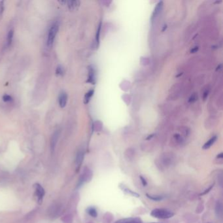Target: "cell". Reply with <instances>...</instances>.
<instances>
[{"instance_id":"cell-31","label":"cell","mask_w":223,"mask_h":223,"mask_svg":"<svg viewBox=\"0 0 223 223\" xmlns=\"http://www.w3.org/2000/svg\"><path fill=\"white\" fill-rule=\"evenodd\" d=\"M221 66H222V65H220L219 66V67H217V70H221Z\"/></svg>"},{"instance_id":"cell-16","label":"cell","mask_w":223,"mask_h":223,"mask_svg":"<svg viewBox=\"0 0 223 223\" xmlns=\"http://www.w3.org/2000/svg\"><path fill=\"white\" fill-rule=\"evenodd\" d=\"M147 197L149 198L150 200L155 201H161L164 199V196H157V195H151V194H146Z\"/></svg>"},{"instance_id":"cell-26","label":"cell","mask_w":223,"mask_h":223,"mask_svg":"<svg viewBox=\"0 0 223 223\" xmlns=\"http://www.w3.org/2000/svg\"><path fill=\"white\" fill-rule=\"evenodd\" d=\"M208 94H209V90H206V91L204 92V95H203V99H204V100H206V98H207V96H208Z\"/></svg>"},{"instance_id":"cell-32","label":"cell","mask_w":223,"mask_h":223,"mask_svg":"<svg viewBox=\"0 0 223 223\" xmlns=\"http://www.w3.org/2000/svg\"><path fill=\"white\" fill-rule=\"evenodd\" d=\"M153 223H155V222H153Z\"/></svg>"},{"instance_id":"cell-25","label":"cell","mask_w":223,"mask_h":223,"mask_svg":"<svg viewBox=\"0 0 223 223\" xmlns=\"http://www.w3.org/2000/svg\"><path fill=\"white\" fill-rule=\"evenodd\" d=\"M140 179H141V183H142L143 186H147V182L146 179H145L143 176H140Z\"/></svg>"},{"instance_id":"cell-18","label":"cell","mask_w":223,"mask_h":223,"mask_svg":"<svg viewBox=\"0 0 223 223\" xmlns=\"http://www.w3.org/2000/svg\"><path fill=\"white\" fill-rule=\"evenodd\" d=\"M62 221L64 223H71L72 216L71 215H66L62 218Z\"/></svg>"},{"instance_id":"cell-9","label":"cell","mask_w":223,"mask_h":223,"mask_svg":"<svg viewBox=\"0 0 223 223\" xmlns=\"http://www.w3.org/2000/svg\"><path fill=\"white\" fill-rule=\"evenodd\" d=\"M162 7H163V1H160L158 4L156 5L155 10H154V11H153L152 18H151L152 20L154 19H155V18L160 14V13L162 9Z\"/></svg>"},{"instance_id":"cell-3","label":"cell","mask_w":223,"mask_h":223,"mask_svg":"<svg viewBox=\"0 0 223 223\" xmlns=\"http://www.w3.org/2000/svg\"><path fill=\"white\" fill-rule=\"evenodd\" d=\"M58 2L62 5H67L69 9L71 11L77 9L80 6L81 4L79 1H75V0H74V1H65V0H62V1H59Z\"/></svg>"},{"instance_id":"cell-28","label":"cell","mask_w":223,"mask_h":223,"mask_svg":"<svg viewBox=\"0 0 223 223\" xmlns=\"http://www.w3.org/2000/svg\"><path fill=\"white\" fill-rule=\"evenodd\" d=\"M212 187H213V185L211 186H210V188H209V189H208V190H206V192H203V193H201V194L200 195H204V194H206V193H207V192H209L208 191H210V190L212 188Z\"/></svg>"},{"instance_id":"cell-1","label":"cell","mask_w":223,"mask_h":223,"mask_svg":"<svg viewBox=\"0 0 223 223\" xmlns=\"http://www.w3.org/2000/svg\"><path fill=\"white\" fill-rule=\"evenodd\" d=\"M150 215L153 217L159 219H168L173 217L174 213L167 209L156 208L152 211L150 213Z\"/></svg>"},{"instance_id":"cell-10","label":"cell","mask_w":223,"mask_h":223,"mask_svg":"<svg viewBox=\"0 0 223 223\" xmlns=\"http://www.w3.org/2000/svg\"><path fill=\"white\" fill-rule=\"evenodd\" d=\"M84 158V152L83 150H80L78 152L77 157H76V165H77V170H79V168L81 166V164H82L83 160Z\"/></svg>"},{"instance_id":"cell-14","label":"cell","mask_w":223,"mask_h":223,"mask_svg":"<svg viewBox=\"0 0 223 223\" xmlns=\"http://www.w3.org/2000/svg\"><path fill=\"white\" fill-rule=\"evenodd\" d=\"M13 35H14V30L13 29H10L8 32L7 37V47H9L12 44L13 39Z\"/></svg>"},{"instance_id":"cell-20","label":"cell","mask_w":223,"mask_h":223,"mask_svg":"<svg viewBox=\"0 0 223 223\" xmlns=\"http://www.w3.org/2000/svg\"><path fill=\"white\" fill-rule=\"evenodd\" d=\"M56 75H58V76H62V75H64V69H63L61 65H58V67L56 68Z\"/></svg>"},{"instance_id":"cell-11","label":"cell","mask_w":223,"mask_h":223,"mask_svg":"<svg viewBox=\"0 0 223 223\" xmlns=\"http://www.w3.org/2000/svg\"><path fill=\"white\" fill-rule=\"evenodd\" d=\"M119 187L122 190L123 192H126V193H127V194H128L129 195L132 196H135V197H137V198H139L140 197V195L138 194L137 193H136V192H135L134 191H131L130 189H129L128 187H126V186L125 185H122V186L120 185Z\"/></svg>"},{"instance_id":"cell-4","label":"cell","mask_w":223,"mask_h":223,"mask_svg":"<svg viewBox=\"0 0 223 223\" xmlns=\"http://www.w3.org/2000/svg\"><path fill=\"white\" fill-rule=\"evenodd\" d=\"M60 134V131L58 129V130H56L55 132H54V134H53L52 137H51L50 149H51V150H52V152H53L55 149L56 144H57V143H58Z\"/></svg>"},{"instance_id":"cell-27","label":"cell","mask_w":223,"mask_h":223,"mask_svg":"<svg viewBox=\"0 0 223 223\" xmlns=\"http://www.w3.org/2000/svg\"><path fill=\"white\" fill-rule=\"evenodd\" d=\"M198 50V47H195L194 48H193V49H192L191 50V53H196V52H197Z\"/></svg>"},{"instance_id":"cell-22","label":"cell","mask_w":223,"mask_h":223,"mask_svg":"<svg viewBox=\"0 0 223 223\" xmlns=\"http://www.w3.org/2000/svg\"><path fill=\"white\" fill-rule=\"evenodd\" d=\"M197 96L196 94H192V96L190 97L189 99H188V102H190V103H193V102L196 101L197 99Z\"/></svg>"},{"instance_id":"cell-17","label":"cell","mask_w":223,"mask_h":223,"mask_svg":"<svg viewBox=\"0 0 223 223\" xmlns=\"http://www.w3.org/2000/svg\"><path fill=\"white\" fill-rule=\"evenodd\" d=\"M51 208H52L53 209L50 211V213H52L53 214V216L58 215L59 211H60V207H59L58 205H56V206H55V205H53Z\"/></svg>"},{"instance_id":"cell-6","label":"cell","mask_w":223,"mask_h":223,"mask_svg":"<svg viewBox=\"0 0 223 223\" xmlns=\"http://www.w3.org/2000/svg\"><path fill=\"white\" fill-rule=\"evenodd\" d=\"M114 223H143V222L140 218L130 217L118 220Z\"/></svg>"},{"instance_id":"cell-15","label":"cell","mask_w":223,"mask_h":223,"mask_svg":"<svg viewBox=\"0 0 223 223\" xmlns=\"http://www.w3.org/2000/svg\"><path fill=\"white\" fill-rule=\"evenodd\" d=\"M94 90L92 89V90H90L89 91L86 93L85 96H84V104H87L88 103L89 101L90 100V98H92V96H93V94H94Z\"/></svg>"},{"instance_id":"cell-21","label":"cell","mask_w":223,"mask_h":223,"mask_svg":"<svg viewBox=\"0 0 223 223\" xmlns=\"http://www.w3.org/2000/svg\"><path fill=\"white\" fill-rule=\"evenodd\" d=\"M2 98H3V100H4V101L5 102H9L13 100V98L8 94L4 95V96H3Z\"/></svg>"},{"instance_id":"cell-30","label":"cell","mask_w":223,"mask_h":223,"mask_svg":"<svg viewBox=\"0 0 223 223\" xmlns=\"http://www.w3.org/2000/svg\"><path fill=\"white\" fill-rule=\"evenodd\" d=\"M153 135H154V134H152V135H149V137H147V140H150V138H152V137H153Z\"/></svg>"},{"instance_id":"cell-7","label":"cell","mask_w":223,"mask_h":223,"mask_svg":"<svg viewBox=\"0 0 223 223\" xmlns=\"http://www.w3.org/2000/svg\"><path fill=\"white\" fill-rule=\"evenodd\" d=\"M96 72L94 68L92 66H89L88 67V78L86 82L91 83V84H95L96 83Z\"/></svg>"},{"instance_id":"cell-5","label":"cell","mask_w":223,"mask_h":223,"mask_svg":"<svg viewBox=\"0 0 223 223\" xmlns=\"http://www.w3.org/2000/svg\"><path fill=\"white\" fill-rule=\"evenodd\" d=\"M34 187H35V194L36 196H37L38 200L40 201H41L45 194V190L43 187H42V186L38 183L35 184Z\"/></svg>"},{"instance_id":"cell-13","label":"cell","mask_w":223,"mask_h":223,"mask_svg":"<svg viewBox=\"0 0 223 223\" xmlns=\"http://www.w3.org/2000/svg\"><path fill=\"white\" fill-rule=\"evenodd\" d=\"M86 211H87V213H88L90 216H91L92 217H94V218L97 217L98 212H97V210H96L95 207H88V208H87Z\"/></svg>"},{"instance_id":"cell-19","label":"cell","mask_w":223,"mask_h":223,"mask_svg":"<svg viewBox=\"0 0 223 223\" xmlns=\"http://www.w3.org/2000/svg\"><path fill=\"white\" fill-rule=\"evenodd\" d=\"M101 23H99L98 26V28L97 30V33H96V46L98 47L99 41V34H100V29H101Z\"/></svg>"},{"instance_id":"cell-12","label":"cell","mask_w":223,"mask_h":223,"mask_svg":"<svg viewBox=\"0 0 223 223\" xmlns=\"http://www.w3.org/2000/svg\"><path fill=\"white\" fill-rule=\"evenodd\" d=\"M217 139V137L215 135V136L212 137L209 140H208L207 142L204 144V145L203 146V149H209L215 143Z\"/></svg>"},{"instance_id":"cell-24","label":"cell","mask_w":223,"mask_h":223,"mask_svg":"<svg viewBox=\"0 0 223 223\" xmlns=\"http://www.w3.org/2000/svg\"><path fill=\"white\" fill-rule=\"evenodd\" d=\"M221 204H219V203H217V206H216V213H221Z\"/></svg>"},{"instance_id":"cell-8","label":"cell","mask_w":223,"mask_h":223,"mask_svg":"<svg viewBox=\"0 0 223 223\" xmlns=\"http://www.w3.org/2000/svg\"><path fill=\"white\" fill-rule=\"evenodd\" d=\"M58 101L60 107L64 108L65 107L68 101V95L65 92H62L60 93L58 98Z\"/></svg>"},{"instance_id":"cell-2","label":"cell","mask_w":223,"mask_h":223,"mask_svg":"<svg viewBox=\"0 0 223 223\" xmlns=\"http://www.w3.org/2000/svg\"><path fill=\"white\" fill-rule=\"evenodd\" d=\"M59 28L58 24L57 22L54 23L53 24L50 26V28L49 30V34H48L47 37V47L50 48L53 46L54 43V41L56 38V36L58 33Z\"/></svg>"},{"instance_id":"cell-23","label":"cell","mask_w":223,"mask_h":223,"mask_svg":"<svg viewBox=\"0 0 223 223\" xmlns=\"http://www.w3.org/2000/svg\"><path fill=\"white\" fill-rule=\"evenodd\" d=\"M4 11V1H0V17H1Z\"/></svg>"},{"instance_id":"cell-29","label":"cell","mask_w":223,"mask_h":223,"mask_svg":"<svg viewBox=\"0 0 223 223\" xmlns=\"http://www.w3.org/2000/svg\"><path fill=\"white\" fill-rule=\"evenodd\" d=\"M217 157L218 158H223V154H222V153H220L219 155H217Z\"/></svg>"}]
</instances>
